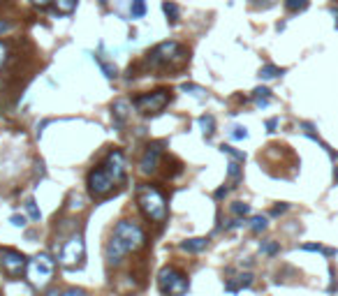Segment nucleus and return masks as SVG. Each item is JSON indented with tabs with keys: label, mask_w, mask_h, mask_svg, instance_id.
Segmentation results:
<instances>
[{
	"label": "nucleus",
	"mask_w": 338,
	"mask_h": 296,
	"mask_svg": "<svg viewBox=\"0 0 338 296\" xmlns=\"http://www.w3.org/2000/svg\"><path fill=\"white\" fill-rule=\"evenodd\" d=\"M220 153H225V155H230L232 160H237V162H246V153H241V151H237V148H232V146H227V144H223L220 146Z\"/></svg>",
	"instance_id": "23"
},
{
	"label": "nucleus",
	"mask_w": 338,
	"mask_h": 296,
	"mask_svg": "<svg viewBox=\"0 0 338 296\" xmlns=\"http://www.w3.org/2000/svg\"><path fill=\"white\" fill-rule=\"evenodd\" d=\"M301 250H308V252H322V255H336V250H331V248H324L320 243H304L301 245Z\"/></svg>",
	"instance_id": "24"
},
{
	"label": "nucleus",
	"mask_w": 338,
	"mask_h": 296,
	"mask_svg": "<svg viewBox=\"0 0 338 296\" xmlns=\"http://www.w3.org/2000/svg\"><path fill=\"white\" fill-rule=\"evenodd\" d=\"M253 98H255V104L257 106H267L271 102V91L269 88H255Z\"/></svg>",
	"instance_id": "18"
},
{
	"label": "nucleus",
	"mask_w": 338,
	"mask_h": 296,
	"mask_svg": "<svg viewBox=\"0 0 338 296\" xmlns=\"http://www.w3.org/2000/svg\"><path fill=\"white\" fill-rule=\"evenodd\" d=\"M287 211V204H280V206H276L273 211H271V215H280V213H285Z\"/></svg>",
	"instance_id": "37"
},
{
	"label": "nucleus",
	"mask_w": 338,
	"mask_h": 296,
	"mask_svg": "<svg viewBox=\"0 0 338 296\" xmlns=\"http://www.w3.org/2000/svg\"><path fill=\"white\" fill-rule=\"evenodd\" d=\"M169 99H171V95H169V91H165V88H160V91H153V93H144V95H137V98L132 99V106L137 109L139 114H160L162 109L169 104Z\"/></svg>",
	"instance_id": "7"
},
{
	"label": "nucleus",
	"mask_w": 338,
	"mask_h": 296,
	"mask_svg": "<svg viewBox=\"0 0 338 296\" xmlns=\"http://www.w3.org/2000/svg\"><path fill=\"white\" fill-rule=\"evenodd\" d=\"M102 167L109 171V176L114 178V183L118 185V183H125V155L121 151H111L107 155V160H104V164Z\"/></svg>",
	"instance_id": "10"
},
{
	"label": "nucleus",
	"mask_w": 338,
	"mask_h": 296,
	"mask_svg": "<svg viewBox=\"0 0 338 296\" xmlns=\"http://www.w3.org/2000/svg\"><path fill=\"white\" fill-rule=\"evenodd\" d=\"M285 74V69L283 67H276V65H262L260 69V79H264V81H269V79H276V76Z\"/></svg>",
	"instance_id": "17"
},
{
	"label": "nucleus",
	"mask_w": 338,
	"mask_h": 296,
	"mask_svg": "<svg viewBox=\"0 0 338 296\" xmlns=\"http://www.w3.org/2000/svg\"><path fill=\"white\" fill-rule=\"evenodd\" d=\"M285 7L297 14V12H304L308 7V0H285Z\"/></svg>",
	"instance_id": "27"
},
{
	"label": "nucleus",
	"mask_w": 338,
	"mask_h": 296,
	"mask_svg": "<svg viewBox=\"0 0 338 296\" xmlns=\"http://www.w3.org/2000/svg\"><path fill=\"white\" fill-rule=\"evenodd\" d=\"M86 185H88V192H91L95 199H102V197H107L109 192L114 190V178L109 176V171L104 167H98V169H93L91 174H88V178H86Z\"/></svg>",
	"instance_id": "8"
},
{
	"label": "nucleus",
	"mask_w": 338,
	"mask_h": 296,
	"mask_svg": "<svg viewBox=\"0 0 338 296\" xmlns=\"http://www.w3.org/2000/svg\"><path fill=\"white\" fill-rule=\"evenodd\" d=\"M144 243H146L144 229L139 227L137 222H132V220H121L114 227V234H111L107 248H104L107 262L111 266H118L121 262H123V257L128 255V252H137Z\"/></svg>",
	"instance_id": "1"
},
{
	"label": "nucleus",
	"mask_w": 338,
	"mask_h": 296,
	"mask_svg": "<svg viewBox=\"0 0 338 296\" xmlns=\"http://www.w3.org/2000/svg\"><path fill=\"white\" fill-rule=\"evenodd\" d=\"M9 28H12V23L5 21V19H0V35H2V33H7Z\"/></svg>",
	"instance_id": "36"
},
{
	"label": "nucleus",
	"mask_w": 338,
	"mask_h": 296,
	"mask_svg": "<svg viewBox=\"0 0 338 296\" xmlns=\"http://www.w3.org/2000/svg\"><path fill=\"white\" fill-rule=\"evenodd\" d=\"M0 264H2V271L7 275H12V278H16V275H21L26 268H28V259L23 257L21 252L16 250H2L0 252Z\"/></svg>",
	"instance_id": "9"
},
{
	"label": "nucleus",
	"mask_w": 338,
	"mask_h": 296,
	"mask_svg": "<svg viewBox=\"0 0 338 296\" xmlns=\"http://www.w3.org/2000/svg\"><path fill=\"white\" fill-rule=\"evenodd\" d=\"M12 225H14V227H26V218H23V215H12Z\"/></svg>",
	"instance_id": "33"
},
{
	"label": "nucleus",
	"mask_w": 338,
	"mask_h": 296,
	"mask_svg": "<svg viewBox=\"0 0 338 296\" xmlns=\"http://www.w3.org/2000/svg\"><path fill=\"white\" fill-rule=\"evenodd\" d=\"M100 2H102V5H104V2H107V0H100Z\"/></svg>",
	"instance_id": "44"
},
{
	"label": "nucleus",
	"mask_w": 338,
	"mask_h": 296,
	"mask_svg": "<svg viewBox=\"0 0 338 296\" xmlns=\"http://www.w3.org/2000/svg\"><path fill=\"white\" fill-rule=\"evenodd\" d=\"M227 192H230V188H218V190H215V199H223Z\"/></svg>",
	"instance_id": "39"
},
{
	"label": "nucleus",
	"mask_w": 338,
	"mask_h": 296,
	"mask_svg": "<svg viewBox=\"0 0 338 296\" xmlns=\"http://www.w3.org/2000/svg\"><path fill=\"white\" fill-rule=\"evenodd\" d=\"M208 245V238H188V241H181V250L185 252H202Z\"/></svg>",
	"instance_id": "14"
},
{
	"label": "nucleus",
	"mask_w": 338,
	"mask_h": 296,
	"mask_svg": "<svg viewBox=\"0 0 338 296\" xmlns=\"http://www.w3.org/2000/svg\"><path fill=\"white\" fill-rule=\"evenodd\" d=\"M260 250L264 252V255H276V252L280 250V245H278V243H273V241H262Z\"/></svg>",
	"instance_id": "30"
},
{
	"label": "nucleus",
	"mask_w": 338,
	"mask_h": 296,
	"mask_svg": "<svg viewBox=\"0 0 338 296\" xmlns=\"http://www.w3.org/2000/svg\"><path fill=\"white\" fill-rule=\"evenodd\" d=\"M162 12H165V14H167V21L171 23V26H174V23L178 21V5L176 2H162Z\"/></svg>",
	"instance_id": "19"
},
{
	"label": "nucleus",
	"mask_w": 338,
	"mask_h": 296,
	"mask_svg": "<svg viewBox=\"0 0 338 296\" xmlns=\"http://www.w3.org/2000/svg\"><path fill=\"white\" fill-rule=\"evenodd\" d=\"M267 227H269V222H267L264 215H255L253 220H250V231H253V234H262Z\"/></svg>",
	"instance_id": "22"
},
{
	"label": "nucleus",
	"mask_w": 338,
	"mask_h": 296,
	"mask_svg": "<svg viewBox=\"0 0 338 296\" xmlns=\"http://www.w3.org/2000/svg\"><path fill=\"white\" fill-rule=\"evenodd\" d=\"M86 206V199L81 197V195H72V204H69V208H72V211H81V208H84Z\"/></svg>",
	"instance_id": "31"
},
{
	"label": "nucleus",
	"mask_w": 338,
	"mask_h": 296,
	"mask_svg": "<svg viewBox=\"0 0 338 296\" xmlns=\"http://www.w3.org/2000/svg\"><path fill=\"white\" fill-rule=\"evenodd\" d=\"M137 204L148 220L165 222V218H167V199H165V195L155 185H139Z\"/></svg>",
	"instance_id": "2"
},
{
	"label": "nucleus",
	"mask_w": 338,
	"mask_h": 296,
	"mask_svg": "<svg viewBox=\"0 0 338 296\" xmlns=\"http://www.w3.org/2000/svg\"><path fill=\"white\" fill-rule=\"evenodd\" d=\"M230 211L237 215V218H243V215H248L250 213V204H243V201H234V204L230 206Z\"/></svg>",
	"instance_id": "26"
},
{
	"label": "nucleus",
	"mask_w": 338,
	"mask_h": 296,
	"mask_svg": "<svg viewBox=\"0 0 338 296\" xmlns=\"http://www.w3.org/2000/svg\"><path fill=\"white\" fill-rule=\"evenodd\" d=\"M54 259L49 257L46 252H39V255H35L33 259H28V278H31V282L35 285V287H44L46 282L51 280V275H54Z\"/></svg>",
	"instance_id": "6"
},
{
	"label": "nucleus",
	"mask_w": 338,
	"mask_h": 296,
	"mask_svg": "<svg viewBox=\"0 0 338 296\" xmlns=\"http://www.w3.org/2000/svg\"><path fill=\"white\" fill-rule=\"evenodd\" d=\"M334 12V16H336V28H338V9H331Z\"/></svg>",
	"instance_id": "42"
},
{
	"label": "nucleus",
	"mask_w": 338,
	"mask_h": 296,
	"mask_svg": "<svg viewBox=\"0 0 338 296\" xmlns=\"http://www.w3.org/2000/svg\"><path fill=\"white\" fill-rule=\"evenodd\" d=\"M232 139H237V141H241V139H248V130L243 128V125H237V128L232 130Z\"/></svg>",
	"instance_id": "32"
},
{
	"label": "nucleus",
	"mask_w": 338,
	"mask_h": 296,
	"mask_svg": "<svg viewBox=\"0 0 338 296\" xmlns=\"http://www.w3.org/2000/svg\"><path fill=\"white\" fill-rule=\"evenodd\" d=\"M144 14H146V0H132V5H130L132 19H141Z\"/></svg>",
	"instance_id": "21"
},
{
	"label": "nucleus",
	"mask_w": 338,
	"mask_h": 296,
	"mask_svg": "<svg viewBox=\"0 0 338 296\" xmlns=\"http://www.w3.org/2000/svg\"><path fill=\"white\" fill-rule=\"evenodd\" d=\"M158 289H160L162 296H185L190 289V282L178 268L162 266L160 273H158Z\"/></svg>",
	"instance_id": "4"
},
{
	"label": "nucleus",
	"mask_w": 338,
	"mask_h": 296,
	"mask_svg": "<svg viewBox=\"0 0 338 296\" xmlns=\"http://www.w3.org/2000/svg\"><path fill=\"white\" fill-rule=\"evenodd\" d=\"M253 285V275L250 273H241L234 282H227L225 287H227V292H238V289H248Z\"/></svg>",
	"instance_id": "15"
},
{
	"label": "nucleus",
	"mask_w": 338,
	"mask_h": 296,
	"mask_svg": "<svg viewBox=\"0 0 338 296\" xmlns=\"http://www.w3.org/2000/svg\"><path fill=\"white\" fill-rule=\"evenodd\" d=\"M185 63V49L178 42L169 39L148 51V65L151 67H176Z\"/></svg>",
	"instance_id": "3"
},
{
	"label": "nucleus",
	"mask_w": 338,
	"mask_h": 296,
	"mask_svg": "<svg viewBox=\"0 0 338 296\" xmlns=\"http://www.w3.org/2000/svg\"><path fill=\"white\" fill-rule=\"evenodd\" d=\"M33 2H35V5H39V7H46L51 0H33Z\"/></svg>",
	"instance_id": "40"
},
{
	"label": "nucleus",
	"mask_w": 338,
	"mask_h": 296,
	"mask_svg": "<svg viewBox=\"0 0 338 296\" xmlns=\"http://www.w3.org/2000/svg\"><path fill=\"white\" fill-rule=\"evenodd\" d=\"M46 296H61V294H58L56 289H51V292H46Z\"/></svg>",
	"instance_id": "41"
},
{
	"label": "nucleus",
	"mask_w": 338,
	"mask_h": 296,
	"mask_svg": "<svg viewBox=\"0 0 338 296\" xmlns=\"http://www.w3.org/2000/svg\"><path fill=\"white\" fill-rule=\"evenodd\" d=\"M84 259H86V243H84V236L81 234H72L65 241L61 250V264L63 268L68 271H77L84 266Z\"/></svg>",
	"instance_id": "5"
},
{
	"label": "nucleus",
	"mask_w": 338,
	"mask_h": 296,
	"mask_svg": "<svg viewBox=\"0 0 338 296\" xmlns=\"http://www.w3.org/2000/svg\"><path fill=\"white\" fill-rule=\"evenodd\" d=\"M241 178H243V169H241V162L232 160L230 164H227V181H230L232 188H237L238 183H241Z\"/></svg>",
	"instance_id": "13"
},
{
	"label": "nucleus",
	"mask_w": 338,
	"mask_h": 296,
	"mask_svg": "<svg viewBox=\"0 0 338 296\" xmlns=\"http://www.w3.org/2000/svg\"><path fill=\"white\" fill-rule=\"evenodd\" d=\"M276 128H278V118H269V121H267V130H269V132H276Z\"/></svg>",
	"instance_id": "35"
},
{
	"label": "nucleus",
	"mask_w": 338,
	"mask_h": 296,
	"mask_svg": "<svg viewBox=\"0 0 338 296\" xmlns=\"http://www.w3.org/2000/svg\"><path fill=\"white\" fill-rule=\"evenodd\" d=\"M5 56H7V46H5L2 42H0V65L5 63Z\"/></svg>",
	"instance_id": "38"
},
{
	"label": "nucleus",
	"mask_w": 338,
	"mask_h": 296,
	"mask_svg": "<svg viewBox=\"0 0 338 296\" xmlns=\"http://www.w3.org/2000/svg\"><path fill=\"white\" fill-rule=\"evenodd\" d=\"M61 296H86V292H84V289L72 287V289H68V292H65V294H61Z\"/></svg>",
	"instance_id": "34"
},
{
	"label": "nucleus",
	"mask_w": 338,
	"mask_h": 296,
	"mask_svg": "<svg viewBox=\"0 0 338 296\" xmlns=\"http://www.w3.org/2000/svg\"><path fill=\"white\" fill-rule=\"evenodd\" d=\"M334 181L338 183V169H336V171H334Z\"/></svg>",
	"instance_id": "43"
},
{
	"label": "nucleus",
	"mask_w": 338,
	"mask_h": 296,
	"mask_svg": "<svg viewBox=\"0 0 338 296\" xmlns=\"http://www.w3.org/2000/svg\"><path fill=\"white\" fill-rule=\"evenodd\" d=\"M130 109H132V102H128V99H116L114 106H111V116H114V123L121 128V125H125V121H128V116H130Z\"/></svg>",
	"instance_id": "12"
},
{
	"label": "nucleus",
	"mask_w": 338,
	"mask_h": 296,
	"mask_svg": "<svg viewBox=\"0 0 338 296\" xmlns=\"http://www.w3.org/2000/svg\"><path fill=\"white\" fill-rule=\"evenodd\" d=\"M183 93H190V95H195V98H204V95H206V91H204L202 86H197V84H183Z\"/></svg>",
	"instance_id": "29"
},
{
	"label": "nucleus",
	"mask_w": 338,
	"mask_h": 296,
	"mask_svg": "<svg viewBox=\"0 0 338 296\" xmlns=\"http://www.w3.org/2000/svg\"><path fill=\"white\" fill-rule=\"evenodd\" d=\"M95 61H98V65H100V67H102V72H104V76H107V79H116V76H118V69H116L114 65H111V63H104V61H100L98 56H95Z\"/></svg>",
	"instance_id": "25"
},
{
	"label": "nucleus",
	"mask_w": 338,
	"mask_h": 296,
	"mask_svg": "<svg viewBox=\"0 0 338 296\" xmlns=\"http://www.w3.org/2000/svg\"><path fill=\"white\" fill-rule=\"evenodd\" d=\"M26 211H28V215H31V220H39V218H42V213H39L35 199H28V201H26Z\"/></svg>",
	"instance_id": "28"
},
{
	"label": "nucleus",
	"mask_w": 338,
	"mask_h": 296,
	"mask_svg": "<svg viewBox=\"0 0 338 296\" xmlns=\"http://www.w3.org/2000/svg\"><path fill=\"white\" fill-rule=\"evenodd\" d=\"M54 2H56V9H58L61 14H72V12L77 9L79 0H54Z\"/></svg>",
	"instance_id": "20"
},
{
	"label": "nucleus",
	"mask_w": 338,
	"mask_h": 296,
	"mask_svg": "<svg viewBox=\"0 0 338 296\" xmlns=\"http://www.w3.org/2000/svg\"><path fill=\"white\" fill-rule=\"evenodd\" d=\"M160 153H162V144H158V141L148 144L146 153L141 155V162H139V169H141V174H153L155 169H158Z\"/></svg>",
	"instance_id": "11"
},
{
	"label": "nucleus",
	"mask_w": 338,
	"mask_h": 296,
	"mask_svg": "<svg viewBox=\"0 0 338 296\" xmlns=\"http://www.w3.org/2000/svg\"><path fill=\"white\" fill-rule=\"evenodd\" d=\"M200 128H202V132H204V137L211 139L213 137V132H215V118L211 114L200 116Z\"/></svg>",
	"instance_id": "16"
}]
</instances>
